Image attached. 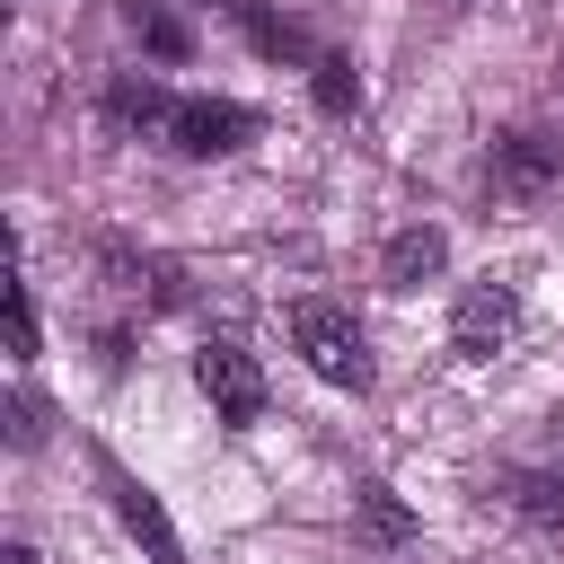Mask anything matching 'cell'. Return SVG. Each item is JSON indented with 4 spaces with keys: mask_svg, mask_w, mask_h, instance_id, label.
Listing matches in <instances>:
<instances>
[{
    "mask_svg": "<svg viewBox=\"0 0 564 564\" xmlns=\"http://www.w3.org/2000/svg\"><path fill=\"white\" fill-rule=\"evenodd\" d=\"M9 441H18V449L44 441V405H35V397H9Z\"/></svg>",
    "mask_w": 564,
    "mask_h": 564,
    "instance_id": "15",
    "label": "cell"
},
{
    "mask_svg": "<svg viewBox=\"0 0 564 564\" xmlns=\"http://www.w3.org/2000/svg\"><path fill=\"white\" fill-rule=\"evenodd\" d=\"M9 352L35 361V291L26 282H9Z\"/></svg>",
    "mask_w": 564,
    "mask_h": 564,
    "instance_id": "14",
    "label": "cell"
},
{
    "mask_svg": "<svg viewBox=\"0 0 564 564\" xmlns=\"http://www.w3.org/2000/svg\"><path fill=\"white\" fill-rule=\"evenodd\" d=\"M352 520H361V538H370V546H405V538H414V511H405L388 485H361Z\"/></svg>",
    "mask_w": 564,
    "mask_h": 564,
    "instance_id": "11",
    "label": "cell"
},
{
    "mask_svg": "<svg viewBox=\"0 0 564 564\" xmlns=\"http://www.w3.org/2000/svg\"><path fill=\"white\" fill-rule=\"evenodd\" d=\"M511 326H520V300H511L502 282H467L458 308H449V344H458V361H494V352L511 344Z\"/></svg>",
    "mask_w": 564,
    "mask_h": 564,
    "instance_id": "3",
    "label": "cell"
},
{
    "mask_svg": "<svg viewBox=\"0 0 564 564\" xmlns=\"http://www.w3.org/2000/svg\"><path fill=\"white\" fill-rule=\"evenodd\" d=\"M308 97H317L326 115H352V106H361V70H352L344 53H317V62H308Z\"/></svg>",
    "mask_w": 564,
    "mask_h": 564,
    "instance_id": "12",
    "label": "cell"
},
{
    "mask_svg": "<svg viewBox=\"0 0 564 564\" xmlns=\"http://www.w3.org/2000/svg\"><path fill=\"white\" fill-rule=\"evenodd\" d=\"M106 494H115L123 529L150 546V564H185V546H176V529H167V511H159V494H150V485H132L123 467H106Z\"/></svg>",
    "mask_w": 564,
    "mask_h": 564,
    "instance_id": "7",
    "label": "cell"
},
{
    "mask_svg": "<svg viewBox=\"0 0 564 564\" xmlns=\"http://www.w3.org/2000/svg\"><path fill=\"white\" fill-rule=\"evenodd\" d=\"M0 564H35V546H26V538H9V546H0Z\"/></svg>",
    "mask_w": 564,
    "mask_h": 564,
    "instance_id": "16",
    "label": "cell"
},
{
    "mask_svg": "<svg viewBox=\"0 0 564 564\" xmlns=\"http://www.w3.org/2000/svg\"><path fill=\"white\" fill-rule=\"evenodd\" d=\"M441 264H449V238H441L432 220H414V229H397V238L379 247V282H388V291H423Z\"/></svg>",
    "mask_w": 564,
    "mask_h": 564,
    "instance_id": "6",
    "label": "cell"
},
{
    "mask_svg": "<svg viewBox=\"0 0 564 564\" xmlns=\"http://www.w3.org/2000/svg\"><path fill=\"white\" fill-rule=\"evenodd\" d=\"M291 344H300V361L326 379V388H370V344H361V326H352V308H335V300H291Z\"/></svg>",
    "mask_w": 564,
    "mask_h": 564,
    "instance_id": "1",
    "label": "cell"
},
{
    "mask_svg": "<svg viewBox=\"0 0 564 564\" xmlns=\"http://www.w3.org/2000/svg\"><path fill=\"white\" fill-rule=\"evenodd\" d=\"M229 9H238L247 44H256L264 62H317V53H308V35H300V26L282 18V9H264V0H229Z\"/></svg>",
    "mask_w": 564,
    "mask_h": 564,
    "instance_id": "9",
    "label": "cell"
},
{
    "mask_svg": "<svg viewBox=\"0 0 564 564\" xmlns=\"http://www.w3.org/2000/svg\"><path fill=\"white\" fill-rule=\"evenodd\" d=\"M520 511L546 520V529H564V467H529L520 476Z\"/></svg>",
    "mask_w": 564,
    "mask_h": 564,
    "instance_id": "13",
    "label": "cell"
},
{
    "mask_svg": "<svg viewBox=\"0 0 564 564\" xmlns=\"http://www.w3.org/2000/svg\"><path fill=\"white\" fill-rule=\"evenodd\" d=\"M123 26H132L159 62H185V53H194V26H185V18H167L159 0H123Z\"/></svg>",
    "mask_w": 564,
    "mask_h": 564,
    "instance_id": "10",
    "label": "cell"
},
{
    "mask_svg": "<svg viewBox=\"0 0 564 564\" xmlns=\"http://www.w3.org/2000/svg\"><path fill=\"white\" fill-rule=\"evenodd\" d=\"M494 194H511V203H538V194H555V176H564V141L555 132H511V141H494Z\"/></svg>",
    "mask_w": 564,
    "mask_h": 564,
    "instance_id": "5",
    "label": "cell"
},
{
    "mask_svg": "<svg viewBox=\"0 0 564 564\" xmlns=\"http://www.w3.org/2000/svg\"><path fill=\"white\" fill-rule=\"evenodd\" d=\"M194 388L212 397L220 423H256V414H264V370H256L238 344H203V352H194Z\"/></svg>",
    "mask_w": 564,
    "mask_h": 564,
    "instance_id": "4",
    "label": "cell"
},
{
    "mask_svg": "<svg viewBox=\"0 0 564 564\" xmlns=\"http://www.w3.org/2000/svg\"><path fill=\"white\" fill-rule=\"evenodd\" d=\"M167 115H176V97L159 79H141V70H115L106 79V123L115 132H167Z\"/></svg>",
    "mask_w": 564,
    "mask_h": 564,
    "instance_id": "8",
    "label": "cell"
},
{
    "mask_svg": "<svg viewBox=\"0 0 564 564\" xmlns=\"http://www.w3.org/2000/svg\"><path fill=\"white\" fill-rule=\"evenodd\" d=\"M247 132H256V106H238V97H176V115H167V141L185 159H220Z\"/></svg>",
    "mask_w": 564,
    "mask_h": 564,
    "instance_id": "2",
    "label": "cell"
}]
</instances>
